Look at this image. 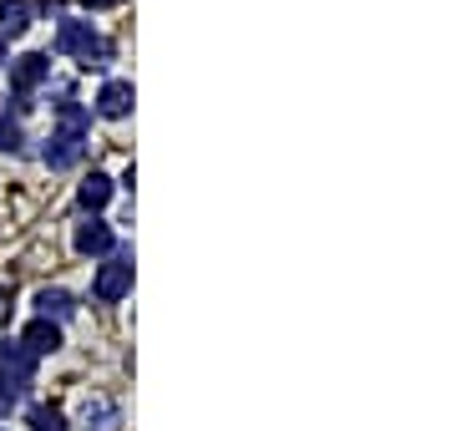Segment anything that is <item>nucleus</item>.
<instances>
[{"label":"nucleus","mask_w":456,"mask_h":431,"mask_svg":"<svg viewBox=\"0 0 456 431\" xmlns=\"http://www.w3.org/2000/svg\"><path fill=\"white\" fill-rule=\"evenodd\" d=\"M56 51L61 56H77L86 71L112 67V41L102 31H92V20H61L56 26Z\"/></svg>","instance_id":"1"},{"label":"nucleus","mask_w":456,"mask_h":431,"mask_svg":"<svg viewBox=\"0 0 456 431\" xmlns=\"http://www.w3.org/2000/svg\"><path fill=\"white\" fill-rule=\"evenodd\" d=\"M31 376H36V355L20 340H0V391L11 401H20L31 391Z\"/></svg>","instance_id":"2"},{"label":"nucleus","mask_w":456,"mask_h":431,"mask_svg":"<svg viewBox=\"0 0 456 431\" xmlns=\"http://www.w3.org/2000/svg\"><path fill=\"white\" fill-rule=\"evenodd\" d=\"M132 289V254L127 249H117L107 264L97 269V280H92V295L102 299V305H117V299Z\"/></svg>","instance_id":"3"},{"label":"nucleus","mask_w":456,"mask_h":431,"mask_svg":"<svg viewBox=\"0 0 456 431\" xmlns=\"http://www.w3.org/2000/svg\"><path fill=\"white\" fill-rule=\"evenodd\" d=\"M86 152V133H77V127H56V133L46 137V148H41V163L51 167V173H61V167H77Z\"/></svg>","instance_id":"4"},{"label":"nucleus","mask_w":456,"mask_h":431,"mask_svg":"<svg viewBox=\"0 0 456 431\" xmlns=\"http://www.w3.org/2000/svg\"><path fill=\"white\" fill-rule=\"evenodd\" d=\"M46 77H51V56L46 51H26V56L11 61V92H16V97H31Z\"/></svg>","instance_id":"5"},{"label":"nucleus","mask_w":456,"mask_h":431,"mask_svg":"<svg viewBox=\"0 0 456 431\" xmlns=\"http://www.w3.org/2000/svg\"><path fill=\"white\" fill-rule=\"evenodd\" d=\"M20 346L31 350L36 361H41V355H56V350H61V325H51V320L36 315L31 325H26V335H20Z\"/></svg>","instance_id":"6"},{"label":"nucleus","mask_w":456,"mask_h":431,"mask_svg":"<svg viewBox=\"0 0 456 431\" xmlns=\"http://www.w3.org/2000/svg\"><path fill=\"white\" fill-rule=\"evenodd\" d=\"M132 112V82H107L97 92V117H107V122H122V117Z\"/></svg>","instance_id":"7"},{"label":"nucleus","mask_w":456,"mask_h":431,"mask_svg":"<svg viewBox=\"0 0 456 431\" xmlns=\"http://www.w3.org/2000/svg\"><path fill=\"white\" fill-rule=\"evenodd\" d=\"M77 249L82 254H112V229L102 224V218H86V224H77Z\"/></svg>","instance_id":"8"},{"label":"nucleus","mask_w":456,"mask_h":431,"mask_svg":"<svg viewBox=\"0 0 456 431\" xmlns=\"http://www.w3.org/2000/svg\"><path fill=\"white\" fill-rule=\"evenodd\" d=\"M36 310H41V320L61 325V320L77 315V299L66 295V289H41V295H36Z\"/></svg>","instance_id":"9"},{"label":"nucleus","mask_w":456,"mask_h":431,"mask_svg":"<svg viewBox=\"0 0 456 431\" xmlns=\"http://www.w3.org/2000/svg\"><path fill=\"white\" fill-rule=\"evenodd\" d=\"M77 203H82V208H92V214H97V208H107V203H112V178H107V173H86L82 188H77Z\"/></svg>","instance_id":"10"},{"label":"nucleus","mask_w":456,"mask_h":431,"mask_svg":"<svg viewBox=\"0 0 456 431\" xmlns=\"http://www.w3.org/2000/svg\"><path fill=\"white\" fill-rule=\"evenodd\" d=\"M31 31V5L26 0H0V41Z\"/></svg>","instance_id":"11"},{"label":"nucleus","mask_w":456,"mask_h":431,"mask_svg":"<svg viewBox=\"0 0 456 431\" xmlns=\"http://www.w3.org/2000/svg\"><path fill=\"white\" fill-rule=\"evenodd\" d=\"M86 427H92V431H117V427H122V411H117L107 396H92V401H86Z\"/></svg>","instance_id":"12"},{"label":"nucleus","mask_w":456,"mask_h":431,"mask_svg":"<svg viewBox=\"0 0 456 431\" xmlns=\"http://www.w3.org/2000/svg\"><path fill=\"white\" fill-rule=\"evenodd\" d=\"M26 421H31V431H66V411H61V406H31Z\"/></svg>","instance_id":"13"},{"label":"nucleus","mask_w":456,"mask_h":431,"mask_svg":"<svg viewBox=\"0 0 456 431\" xmlns=\"http://www.w3.org/2000/svg\"><path fill=\"white\" fill-rule=\"evenodd\" d=\"M20 142H26L20 122H16L11 112H0V152H20Z\"/></svg>","instance_id":"14"},{"label":"nucleus","mask_w":456,"mask_h":431,"mask_svg":"<svg viewBox=\"0 0 456 431\" xmlns=\"http://www.w3.org/2000/svg\"><path fill=\"white\" fill-rule=\"evenodd\" d=\"M36 5H41V16H61L66 0H36Z\"/></svg>","instance_id":"15"},{"label":"nucleus","mask_w":456,"mask_h":431,"mask_svg":"<svg viewBox=\"0 0 456 431\" xmlns=\"http://www.w3.org/2000/svg\"><path fill=\"white\" fill-rule=\"evenodd\" d=\"M86 11H107V5H117V0H82Z\"/></svg>","instance_id":"16"},{"label":"nucleus","mask_w":456,"mask_h":431,"mask_svg":"<svg viewBox=\"0 0 456 431\" xmlns=\"http://www.w3.org/2000/svg\"><path fill=\"white\" fill-rule=\"evenodd\" d=\"M11 406H16V401H11V396H5V391H0V421L11 416Z\"/></svg>","instance_id":"17"},{"label":"nucleus","mask_w":456,"mask_h":431,"mask_svg":"<svg viewBox=\"0 0 456 431\" xmlns=\"http://www.w3.org/2000/svg\"><path fill=\"white\" fill-rule=\"evenodd\" d=\"M0 61H5V41H0Z\"/></svg>","instance_id":"18"}]
</instances>
